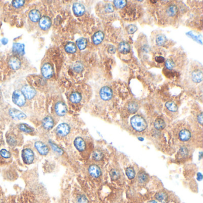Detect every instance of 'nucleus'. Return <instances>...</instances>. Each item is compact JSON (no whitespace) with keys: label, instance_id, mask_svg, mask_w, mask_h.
Segmentation results:
<instances>
[{"label":"nucleus","instance_id":"nucleus-18","mask_svg":"<svg viewBox=\"0 0 203 203\" xmlns=\"http://www.w3.org/2000/svg\"><path fill=\"white\" fill-rule=\"evenodd\" d=\"M88 172L89 175L94 178H97L100 176L101 174V169L97 165H91L89 166L88 169Z\"/></svg>","mask_w":203,"mask_h":203},{"label":"nucleus","instance_id":"nucleus-46","mask_svg":"<svg viewBox=\"0 0 203 203\" xmlns=\"http://www.w3.org/2000/svg\"><path fill=\"white\" fill-rule=\"evenodd\" d=\"M179 154L182 157H185L188 155V150L186 148H181L179 151Z\"/></svg>","mask_w":203,"mask_h":203},{"label":"nucleus","instance_id":"nucleus-4","mask_svg":"<svg viewBox=\"0 0 203 203\" xmlns=\"http://www.w3.org/2000/svg\"><path fill=\"white\" fill-rule=\"evenodd\" d=\"M34 147L38 153L41 156H47L49 153V149L48 146L42 141H36L34 144Z\"/></svg>","mask_w":203,"mask_h":203},{"label":"nucleus","instance_id":"nucleus-22","mask_svg":"<svg viewBox=\"0 0 203 203\" xmlns=\"http://www.w3.org/2000/svg\"><path fill=\"white\" fill-rule=\"evenodd\" d=\"M118 50L122 54H127L131 50V47L128 43L126 42H122L119 45Z\"/></svg>","mask_w":203,"mask_h":203},{"label":"nucleus","instance_id":"nucleus-30","mask_svg":"<svg viewBox=\"0 0 203 203\" xmlns=\"http://www.w3.org/2000/svg\"><path fill=\"white\" fill-rule=\"evenodd\" d=\"M76 45L79 49H84L87 46V40L84 38H80L76 41Z\"/></svg>","mask_w":203,"mask_h":203},{"label":"nucleus","instance_id":"nucleus-17","mask_svg":"<svg viewBox=\"0 0 203 203\" xmlns=\"http://www.w3.org/2000/svg\"><path fill=\"white\" fill-rule=\"evenodd\" d=\"M74 145H75V148L80 152L83 151L86 148L85 142L80 137H78L75 140Z\"/></svg>","mask_w":203,"mask_h":203},{"label":"nucleus","instance_id":"nucleus-44","mask_svg":"<svg viewBox=\"0 0 203 203\" xmlns=\"http://www.w3.org/2000/svg\"><path fill=\"white\" fill-rule=\"evenodd\" d=\"M175 66V62L171 59H168L166 61V67H167V69L171 70L172 69H173Z\"/></svg>","mask_w":203,"mask_h":203},{"label":"nucleus","instance_id":"nucleus-33","mask_svg":"<svg viewBox=\"0 0 203 203\" xmlns=\"http://www.w3.org/2000/svg\"><path fill=\"white\" fill-rule=\"evenodd\" d=\"M166 107L172 112H176L178 110V106L172 101H168L166 103Z\"/></svg>","mask_w":203,"mask_h":203},{"label":"nucleus","instance_id":"nucleus-50","mask_svg":"<svg viewBox=\"0 0 203 203\" xmlns=\"http://www.w3.org/2000/svg\"><path fill=\"white\" fill-rule=\"evenodd\" d=\"M8 40L7 38H2L1 39V43L3 45H6L8 43Z\"/></svg>","mask_w":203,"mask_h":203},{"label":"nucleus","instance_id":"nucleus-8","mask_svg":"<svg viewBox=\"0 0 203 203\" xmlns=\"http://www.w3.org/2000/svg\"><path fill=\"white\" fill-rule=\"evenodd\" d=\"M41 73L44 78L47 79L51 78L54 74V70L52 66L48 63L44 64L42 67Z\"/></svg>","mask_w":203,"mask_h":203},{"label":"nucleus","instance_id":"nucleus-9","mask_svg":"<svg viewBox=\"0 0 203 203\" xmlns=\"http://www.w3.org/2000/svg\"><path fill=\"white\" fill-rule=\"evenodd\" d=\"M100 97L104 101L110 100L113 96L112 90L108 86L103 87L100 92Z\"/></svg>","mask_w":203,"mask_h":203},{"label":"nucleus","instance_id":"nucleus-23","mask_svg":"<svg viewBox=\"0 0 203 203\" xmlns=\"http://www.w3.org/2000/svg\"><path fill=\"white\" fill-rule=\"evenodd\" d=\"M104 37V33L101 31L97 32L92 37V42L95 45H98L103 41Z\"/></svg>","mask_w":203,"mask_h":203},{"label":"nucleus","instance_id":"nucleus-32","mask_svg":"<svg viewBox=\"0 0 203 203\" xmlns=\"http://www.w3.org/2000/svg\"><path fill=\"white\" fill-rule=\"evenodd\" d=\"M138 108H139V106H138V103L135 101L131 102L128 104V109L131 113H136L138 111Z\"/></svg>","mask_w":203,"mask_h":203},{"label":"nucleus","instance_id":"nucleus-31","mask_svg":"<svg viewBox=\"0 0 203 203\" xmlns=\"http://www.w3.org/2000/svg\"><path fill=\"white\" fill-rule=\"evenodd\" d=\"M154 125V127H155L156 129H157L158 130H162V129H163L165 128L166 123L163 119L159 118V119H157L156 120Z\"/></svg>","mask_w":203,"mask_h":203},{"label":"nucleus","instance_id":"nucleus-41","mask_svg":"<svg viewBox=\"0 0 203 203\" xmlns=\"http://www.w3.org/2000/svg\"><path fill=\"white\" fill-rule=\"evenodd\" d=\"M0 156L4 159H9L11 157V153L5 148H2L0 150Z\"/></svg>","mask_w":203,"mask_h":203},{"label":"nucleus","instance_id":"nucleus-35","mask_svg":"<svg viewBox=\"0 0 203 203\" xmlns=\"http://www.w3.org/2000/svg\"><path fill=\"white\" fill-rule=\"evenodd\" d=\"M7 142L10 146L14 147L17 144V140L14 136L10 135L7 137Z\"/></svg>","mask_w":203,"mask_h":203},{"label":"nucleus","instance_id":"nucleus-48","mask_svg":"<svg viewBox=\"0 0 203 203\" xmlns=\"http://www.w3.org/2000/svg\"><path fill=\"white\" fill-rule=\"evenodd\" d=\"M197 120H198V122L200 124V125H202L203 124V113H201L200 114H199L197 116Z\"/></svg>","mask_w":203,"mask_h":203},{"label":"nucleus","instance_id":"nucleus-51","mask_svg":"<svg viewBox=\"0 0 203 203\" xmlns=\"http://www.w3.org/2000/svg\"><path fill=\"white\" fill-rule=\"evenodd\" d=\"M148 203H157V202L155 201H151V202H149Z\"/></svg>","mask_w":203,"mask_h":203},{"label":"nucleus","instance_id":"nucleus-10","mask_svg":"<svg viewBox=\"0 0 203 203\" xmlns=\"http://www.w3.org/2000/svg\"><path fill=\"white\" fill-rule=\"evenodd\" d=\"M10 116L15 120H22L26 118V115L16 109H11L8 111Z\"/></svg>","mask_w":203,"mask_h":203},{"label":"nucleus","instance_id":"nucleus-36","mask_svg":"<svg viewBox=\"0 0 203 203\" xmlns=\"http://www.w3.org/2000/svg\"><path fill=\"white\" fill-rule=\"evenodd\" d=\"M114 6L117 8H122L127 4V1L125 0H116L113 1Z\"/></svg>","mask_w":203,"mask_h":203},{"label":"nucleus","instance_id":"nucleus-43","mask_svg":"<svg viewBox=\"0 0 203 203\" xmlns=\"http://www.w3.org/2000/svg\"><path fill=\"white\" fill-rule=\"evenodd\" d=\"M76 203H88V200L84 195H79L77 197Z\"/></svg>","mask_w":203,"mask_h":203},{"label":"nucleus","instance_id":"nucleus-47","mask_svg":"<svg viewBox=\"0 0 203 203\" xmlns=\"http://www.w3.org/2000/svg\"><path fill=\"white\" fill-rule=\"evenodd\" d=\"M104 8H105V10H106V13H112V12H113V11H114L113 7L111 4H107V5L105 6Z\"/></svg>","mask_w":203,"mask_h":203},{"label":"nucleus","instance_id":"nucleus-3","mask_svg":"<svg viewBox=\"0 0 203 203\" xmlns=\"http://www.w3.org/2000/svg\"><path fill=\"white\" fill-rule=\"evenodd\" d=\"M13 102L18 107H23L26 103V98L21 91L16 90L12 95Z\"/></svg>","mask_w":203,"mask_h":203},{"label":"nucleus","instance_id":"nucleus-28","mask_svg":"<svg viewBox=\"0 0 203 203\" xmlns=\"http://www.w3.org/2000/svg\"><path fill=\"white\" fill-rule=\"evenodd\" d=\"M148 180V175L144 172H140L138 175V182L141 184H144L147 182Z\"/></svg>","mask_w":203,"mask_h":203},{"label":"nucleus","instance_id":"nucleus-37","mask_svg":"<svg viewBox=\"0 0 203 203\" xmlns=\"http://www.w3.org/2000/svg\"><path fill=\"white\" fill-rule=\"evenodd\" d=\"M126 174L129 179H133L135 176V172L133 168H128L126 170Z\"/></svg>","mask_w":203,"mask_h":203},{"label":"nucleus","instance_id":"nucleus-42","mask_svg":"<svg viewBox=\"0 0 203 203\" xmlns=\"http://www.w3.org/2000/svg\"><path fill=\"white\" fill-rule=\"evenodd\" d=\"M25 3V1L23 0H16L12 1V5L14 7L16 8H19L22 7Z\"/></svg>","mask_w":203,"mask_h":203},{"label":"nucleus","instance_id":"nucleus-6","mask_svg":"<svg viewBox=\"0 0 203 203\" xmlns=\"http://www.w3.org/2000/svg\"><path fill=\"white\" fill-rule=\"evenodd\" d=\"M21 92L26 98V99L31 100L36 95V91L31 86L29 85L24 86L21 88Z\"/></svg>","mask_w":203,"mask_h":203},{"label":"nucleus","instance_id":"nucleus-45","mask_svg":"<svg viewBox=\"0 0 203 203\" xmlns=\"http://www.w3.org/2000/svg\"><path fill=\"white\" fill-rule=\"evenodd\" d=\"M126 29H127L128 33L132 34V33H134L136 32V30H137V27L136 26H135L134 24H131V25H129L127 27Z\"/></svg>","mask_w":203,"mask_h":203},{"label":"nucleus","instance_id":"nucleus-19","mask_svg":"<svg viewBox=\"0 0 203 203\" xmlns=\"http://www.w3.org/2000/svg\"><path fill=\"white\" fill-rule=\"evenodd\" d=\"M13 51L18 55H23L24 54V45L20 43H14L13 46Z\"/></svg>","mask_w":203,"mask_h":203},{"label":"nucleus","instance_id":"nucleus-5","mask_svg":"<svg viewBox=\"0 0 203 203\" xmlns=\"http://www.w3.org/2000/svg\"><path fill=\"white\" fill-rule=\"evenodd\" d=\"M55 131L57 135L60 137H66L69 134L70 131V128L68 124L63 123L58 125Z\"/></svg>","mask_w":203,"mask_h":203},{"label":"nucleus","instance_id":"nucleus-25","mask_svg":"<svg viewBox=\"0 0 203 203\" xmlns=\"http://www.w3.org/2000/svg\"><path fill=\"white\" fill-rule=\"evenodd\" d=\"M69 100L72 103H75V104H77L80 103V101L82 100V96L80 95V94H79V92H75L72 93L69 97Z\"/></svg>","mask_w":203,"mask_h":203},{"label":"nucleus","instance_id":"nucleus-21","mask_svg":"<svg viewBox=\"0 0 203 203\" xmlns=\"http://www.w3.org/2000/svg\"><path fill=\"white\" fill-rule=\"evenodd\" d=\"M29 19L34 23L38 22L41 18L40 12L37 10H32L30 11L29 14Z\"/></svg>","mask_w":203,"mask_h":203},{"label":"nucleus","instance_id":"nucleus-26","mask_svg":"<svg viewBox=\"0 0 203 203\" xmlns=\"http://www.w3.org/2000/svg\"><path fill=\"white\" fill-rule=\"evenodd\" d=\"M155 197L157 200L162 203H166L168 199V194L165 192H159L157 193L155 196Z\"/></svg>","mask_w":203,"mask_h":203},{"label":"nucleus","instance_id":"nucleus-29","mask_svg":"<svg viewBox=\"0 0 203 203\" xmlns=\"http://www.w3.org/2000/svg\"><path fill=\"white\" fill-rule=\"evenodd\" d=\"M65 50L68 53L73 54L76 51V46L73 42H68L65 46Z\"/></svg>","mask_w":203,"mask_h":203},{"label":"nucleus","instance_id":"nucleus-24","mask_svg":"<svg viewBox=\"0 0 203 203\" xmlns=\"http://www.w3.org/2000/svg\"><path fill=\"white\" fill-rule=\"evenodd\" d=\"M18 129L24 132V133H27V134H30L32 132H33L35 129L34 128H33L32 127H31L30 126L26 124V123H21L20 125H18Z\"/></svg>","mask_w":203,"mask_h":203},{"label":"nucleus","instance_id":"nucleus-34","mask_svg":"<svg viewBox=\"0 0 203 203\" xmlns=\"http://www.w3.org/2000/svg\"><path fill=\"white\" fill-rule=\"evenodd\" d=\"M167 39L165 35H159L156 38V43L159 46H162L165 44Z\"/></svg>","mask_w":203,"mask_h":203},{"label":"nucleus","instance_id":"nucleus-13","mask_svg":"<svg viewBox=\"0 0 203 203\" xmlns=\"http://www.w3.org/2000/svg\"><path fill=\"white\" fill-rule=\"evenodd\" d=\"M39 25L41 29L44 30H47L51 27V20L48 17H42L39 21Z\"/></svg>","mask_w":203,"mask_h":203},{"label":"nucleus","instance_id":"nucleus-38","mask_svg":"<svg viewBox=\"0 0 203 203\" xmlns=\"http://www.w3.org/2000/svg\"><path fill=\"white\" fill-rule=\"evenodd\" d=\"M73 70L77 73H80L83 70V66L80 62H76L73 66Z\"/></svg>","mask_w":203,"mask_h":203},{"label":"nucleus","instance_id":"nucleus-7","mask_svg":"<svg viewBox=\"0 0 203 203\" xmlns=\"http://www.w3.org/2000/svg\"><path fill=\"white\" fill-rule=\"evenodd\" d=\"M54 110L57 115L58 116H64L67 111L66 105L61 101L57 103L54 107Z\"/></svg>","mask_w":203,"mask_h":203},{"label":"nucleus","instance_id":"nucleus-12","mask_svg":"<svg viewBox=\"0 0 203 203\" xmlns=\"http://www.w3.org/2000/svg\"><path fill=\"white\" fill-rule=\"evenodd\" d=\"M42 126L47 131L51 129L54 126V120L53 118L50 116H46L42 121Z\"/></svg>","mask_w":203,"mask_h":203},{"label":"nucleus","instance_id":"nucleus-11","mask_svg":"<svg viewBox=\"0 0 203 203\" xmlns=\"http://www.w3.org/2000/svg\"><path fill=\"white\" fill-rule=\"evenodd\" d=\"M178 10L176 5L173 4L169 5L165 8V14L167 17H174L178 14Z\"/></svg>","mask_w":203,"mask_h":203},{"label":"nucleus","instance_id":"nucleus-27","mask_svg":"<svg viewBox=\"0 0 203 203\" xmlns=\"http://www.w3.org/2000/svg\"><path fill=\"white\" fill-rule=\"evenodd\" d=\"M48 143H49V145L51 150L54 153H55L56 154H58L60 156H61V155H62L63 154V150L60 147H59L57 145H56L55 143L52 142L51 140L49 141Z\"/></svg>","mask_w":203,"mask_h":203},{"label":"nucleus","instance_id":"nucleus-1","mask_svg":"<svg viewBox=\"0 0 203 203\" xmlns=\"http://www.w3.org/2000/svg\"><path fill=\"white\" fill-rule=\"evenodd\" d=\"M132 128L138 132H142L147 128V123L145 120L140 115L133 116L131 120Z\"/></svg>","mask_w":203,"mask_h":203},{"label":"nucleus","instance_id":"nucleus-49","mask_svg":"<svg viewBox=\"0 0 203 203\" xmlns=\"http://www.w3.org/2000/svg\"><path fill=\"white\" fill-rule=\"evenodd\" d=\"M155 59L158 63H163L165 61V58L163 57H156Z\"/></svg>","mask_w":203,"mask_h":203},{"label":"nucleus","instance_id":"nucleus-39","mask_svg":"<svg viewBox=\"0 0 203 203\" xmlns=\"http://www.w3.org/2000/svg\"><path fill=\"white\" fill-rule=\"evenodd\" d=\"M110 175L113 180H117L120 177V172L117 169H112L110 173Z\"/></svg>","mask_w":203,"mask_h":203},{"label":"nucleus","instance_id":"nucleus-15","mask_svg":"<svg viewBox=\"0 0 203 203\" xmlns=\"http://www.w3.org/2000/svg\"><path fill=\"white\" fill-rule=\"evenodd\" d=\"M8 65L11 69L17 70L20 69L21 66V61L17 57H11L8 61Z\"/></svg>","mask_w":203,"mask_h":203},{"label":"nucleus","instance_id":"nucleus-14","mask_svg":"<svg viewBox=\"0 0 203 203\" xmlns=\"http://www.w3.org/2000/svg\"><path fill=\"white\" fill-rule=\"evenodd\" d=\"M73 11L76 16H82L85 12V8L83 5L79 2H75L73 5Z\"/></svg>","mask_w":203,"mask_h":203},{"label":"nucleus","instance_id":"nucleus-2","mask_svg":"<svg viewBox=\"0 0 203 203\" xmlns=\"http://www.w3.org/2000/svg\"><path fill=\"white\" fill-rule=\"evenodd\" d=\"M21 158L26 165H31L35 160V153L30 148H24L21 151Z\"/></svg>","mask_w":203,"mask_h":203},{"label":"nucleus","instance_id":"nucleus-40","mask_svg":"<svg viewBox=\"0 0 203 203\" xmlns=\"http://www.w3.org/2000/svg\"><path fill=\"white\" fill-rule=\"evenodd\" d=\"M103 154L101 152L99 151H95L92 156V158L94 160H96V161H100L101 160L103 159Z\"/></svg>","mask_w":203,"mask_h":203},{"label":"nucleus","instance_id":"nucleus-20","mask_svg":"<svg viewBox=\"0 0 203 203\" xmlns=\"http://www.w3.org/2000/svg\"><path fill=\"white\" fill-rule=\"evenodd\" d=\"M191 78L193 82L200 83L203 80V72L200 70H196L191 74Z\"/></svg>","mask_w":203,"mask_h":203},{"label":"nucleus","instance_id":"nucleus-16","mask_svg":"<svg viewBox=\"0 0 203 203\" xmlns=\"http://www.w3.org/2000/svg\"><path fill=\"white\" fill-rule=\"evenodd\" d=\"M179 139L180 141L186 142L189 141L191 138V133L187 129H183L180 131L178 134Z\"/></svg>","mask_w":203,"mask_h":203}]
</instances>
